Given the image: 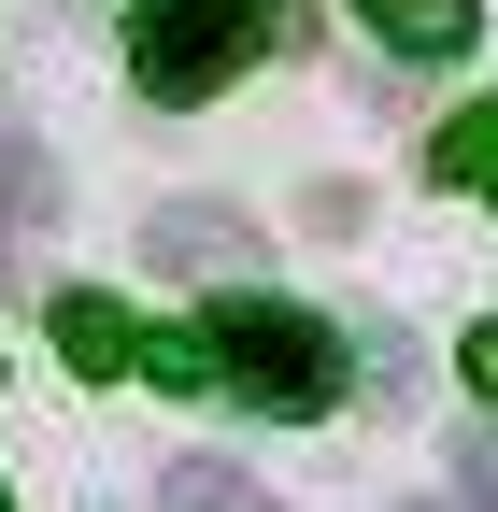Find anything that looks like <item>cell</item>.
<instances>
[{
    "instance_id": "cell-1",
    "label": "cell",
    "mask_w": 498,
    "mask_h": 512,
    "mask_svg": "<svg viewBox=\"0 0 498 512\" xmlns=\"http://www.w3.org/2000/svg\"><path fill=\"white\" fill-rule=\"evenodd\" d=\"M200 384H228L242 413H328L342 399V342H328V313H299V299H214Z\"/></svg>"
},
{
    "instance_id": "cell-2",
    "label": "cell",
    "mask_w": 498,
    "mask_h": 512,
    "mask_svg": "<svg viewBox=\"0 0 498 512\" xmlns=\"http://www.w3.org/2000/svg\"><path fill=\"white\" fill-rule=\"evenodd\" d=\"M271 57V0H143V29H129V72H143V100H214V86H242Z\"/></svg>"
},
{
    "instance_id": "cell-3",
    "label": "cell",
    "mask_w": 498,
    "mask_h": 512,
    "mask_svg": "<svg viewBox=\"0 0 498 512\" xmlns=\"http://www.w3.org/2000/svg\"><path fill=\"white\" fill-rule=\"evenodd\" d=\"M57 356H72L86 384H129V370H157V328H143L129 299H100V285H72V299H57Z\"/></svg>"
},
{
    "instance_id": "cell-4",
    "label": "cell",
    "mask_w": 498,
    "mask_h": 512,
    "mask_svg": "<svg viewBox=\"0 0 498 512\" xmlns=\"http://www.w3.org/2000/svg\"><path fill=\"white\" fill-rule=\"evenodd\" d=\"M356 29H385L399 57H456L484 29V0H356Z\"/></svg>"
},
{
    "instance_id": "cell-5",
    "label": "cell",
    "mask_w": 498,
    "mask_h": 512,
    "mask_svg": "<svg viewBox=\"0 0 498 512\" xmlns=\"http://www.w3.org/2000/svg\"><path fill=\"white\" fill-rule=\"evenodd\" d=\"M242 242H257V228L214 214V200H200V214H143V256H171V271H228Z\"/></svg>"
},
{
    "instance_id": "cell-6",
    "label": "cell",
    "mask_w": 498,
    "mask_h": 512,
    "mask_svg": "<svg viewBox=\"0 0 498 512\" xmlns=\"http://www.w3.org/2000/svg\"><path fill=\"white\" fill-rule=\"evenodd\" d=\"M0 228H57V171H43V143L15 114H0Z\"/></svg>"
},
{
    "instance_id": "cell-7",
    "label": "cell",
    "mask_w": 498,
    "mask_h": 512,
    "mask_svg": "<svg viewBox=\"0 0 498 512\" xmlns=\"http://www.w3.org/2000/svg\"><path fill=\"white\" fill-rule=\"evenodd\" d=\"M157 512H271V498L242 484L228 456H185V470H157Z\"/></svg>"
},
{
    "instance_id": "cell-8",
    "label": "cell",
    "mask_w": 498,
    "mask_h": 512,
    "mask_svg": "<svg viewBox=\"0 0 498 512\" xmlns=\"http://www.w3.org/2000/svg\"><path fill=\"white\" fill-rule=\"evenodd\" d=\"M442 185H470V200H498V100H470L442 128Z\"/></svg>"
},
{
    "instance_id": "cell-9",
    "label": "cell",
    "mask_w": 498,
    "mask_h": 512,
    "mask_svg": "<svg viewBox=\"0 0 498 512\" xmlns=\"http://www.w3.org/2000/svg\"><path fill=\"white\" fill-rule=\"evenodd\" d=\"M456 470H470V498L498 512V427H470V441H456Z\"/></svg>"
},
{
    "instance_id": "cell-10",
    "label": "cell",
    "mask_w": 498,
    "mask_h": 512,
    "mask_svg": "<svg viewBox=\"0 0 498 512\" xmlns=\"http://www.w3.org/2000/svg\"><path fill=\"white\" fill-rule=\"evenodd\" d=\"M470 399L498 413V328H470Z\"/></svg>"
},
{
    "instance_id": "cell-11",
    "label": "cell",
    "mask_w": 498,
    "mask_h": 512,
    "mask_svg": "<svg viewBox=\"0 0 498 512\" xmlns=\"http://www.w3.org/2000/svg\"><path fill=\"white\" fill-rule=\"evenodd\" d=\"M0 285H15V242H0Z\"/></svg>"
},
{
    "instance_id": "cell-12",
    "label": "cell",
    "mask_w": 498,
    "mask_h": 512,
    "mask_svg": "<svg viewBox=\"0 0 498 512\" xmlns=\"http://www.w3.org/2000/svg\"><path fill=\"white\" fill-rule=\"evenodd\" d=\"M413 512H456V498H413Z\"/></svg>"
},
{
    "instance_id": "cell-13",
    "label": "cell",
    "mask_w": 498,
    "mask_h": 512,
    "mask_svg": "<svg viewBox=\"0 0 498 512\" xmlns=\"http://www.w3.org/2000/svg\"><path fill=\"white\" fill-rule=\"evenodd\" d=\"M0 512H15V498H0Z\"/></svg>"
}]
</instances>
